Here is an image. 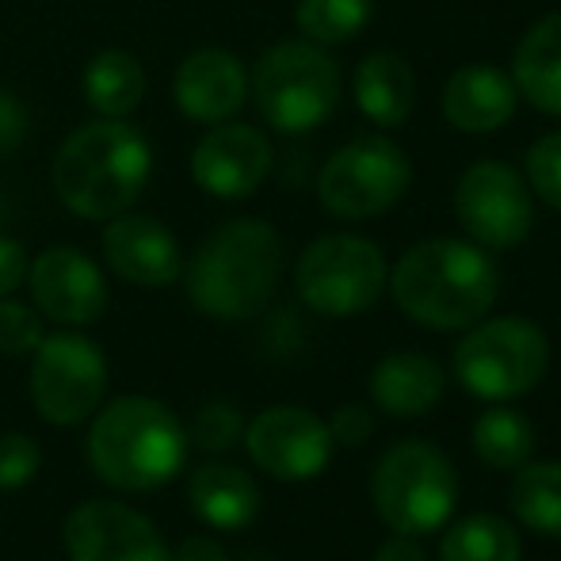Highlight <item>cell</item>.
I'll use <instances>...</instances> for the list:
<instances>
[{"instance_id": "6da1fadb", "label": "cell", "mask_w": 561, "mask_h": 561, "mask_svg": "<svg viewBox=\"0 0 561 561\" xmlns=\"http://www.w3.org/2000/svg\"><path fill=\"white\" fill-rule=\"evenodd\" d=\"M393 302L416 325L455 333L493 310L501 272L489 249L458 237H432L405 252L390 272Z\"/></svg>"}, {"instance_id": "7a4b0ae2", "label": "cell", "mask_w": 561, "mask_h": 561, "mask_svg": "<svg viewBox=\"0 0 561 561\" xmlns=\"http://www.w3.org/2000/svg\"><path fill=\"white\" fill-rule=\"evenodd\" d=\"M153 176V146L126 118H92L61 141L54 192L84 222H107L138 203Z\"/></svg>"}, {"instance_id": "3957f363", "label": "cell", "mask_w": 561, "mask_h": 561, "mask_svg": "<svg viewBox=\"0 0 561 561\" xmlns=\"http://www.w3.org/2000/svg\"><path fill=\"white\" fill-rule=\"evenodd\" d=\"M283 279V237L260 218H233L195 249L184 267L187 298L215 321H249Z\"/></svg>"}, {"instance_id": "277c9868", "label": "cell", "mask_w": 561, "mask_h": 561, "mask_svg": "<svg viewBox=\"0 0 561 561\" xmlns=\"http://www.w3.org/2000/svg\"><path fill=\"white\" fill-rule=\"evenodd\" d=\"M187 462V428L157 398H115L89 428V466L115 489L149 493L180 478Z\"/></svg>"}, {"instance_id": "5b68a950", "label": "cell", "mask_w": 561, "mask_h": 561, "mask_svg": "<svg viewBox=\"0 0 561 561\" xmlns=\"http://www.w3.org/2000/svg\"><path fill=\"white\" fill-rule=\"evenodd\" d=\"M260 118L279 134H310L336 112L340 66L321 43L287 38L260 54L249 77Z\"/></svg>"}, {"instance_id": "8992f818", "label": "cell", "mask_w": 561, "mask_h": 561, "mask_svg": "<svg viewBox=\"0 0 561 561\" xmlns=\"http://www.w3.org/2000/svg\"><path fill=\"white\" fill-rule=\"evenodd\" d=\"M370 504L393 535H436L458 504L450 458L428 439H401L375 462Z\"/></svg>"}, {"instance_id": "52a82bcc", "label": "cell", "mask_w": 561, "mask_h": 561, "mask_svg": "<svg viewBox=\"0 0 561 561\" xmlns=\"http://www.w3.org/2000/svg\"><path fill=\"white\" fill-rule=\"evenodd\" d=\"M455 378L470 398L512 401L531 393L550 367V340L527 318H481L450 355Z\"/></svg>"}, {"instance_id": "ba28073f", "label": "cell", "mask_w": 561, "mask_h": 561, "mask_svg": "<svg viewBox=\"0 0 561 561\" xmlns=\"http://www.w3.org/2000/svg\"><path fill=\"white\" fill-rule=\"evenodd\" d=\"M386 256L375 241L355 233H325L298 256V298L321 318H355L386 290Z\"/></svg>"}, {"instance_id": "9c48e42d", "label": "cell", "mask_w": 561, "mask_h": 561, "mask_svg": "<svg viewBox=\"0 0 561 561\" xmlns=\"http://www.w3.org/2000/svg\"><path fill=\"white\" fill-rule=\"evenodd\" d=\"M409 184H413V164L405 149L386 134H363L325 161L318 176V199L333 218L367 222L401 203Z\"/></svg>"}, {"instance_id": "30bf717a", "label": "cell", "mask_w": 561, "mask_h": 561, "mask_svg": "<svg viewBox=\"0 0 561 561\" xmlns=\"http://www.w3.org/2000/svg\"><path fill=\"white\" fill-rule=\"evenodd\" d=\"M31 405L46 424L73 428L96 416L107 393V359L96 340L81 333L43 336L31 359Z\"/></svg>"}, {"instance_id": "8fae6325", "label": "cell", "mask_w": 561, "mask_h": 561, "mask_svg": "<svg viewBox=\"0 0 561 561\" xmlns=\"http://www.w3.org/2000/svg\"><path fill=\"white\" fill-rule=\"evenodd\" d=\"M455 218L481 249H516L535 222L527 180L504 161H478L455 184Z\"/></svg>"}, {"instance_id": "7c38bea8", "label": "cell", "mask_w": 561, "mask_h": 561, "mask_svg": "<svg viewBox=\"0 0 561 561\" xmlns=\"http://www.w3.org/2000/svg\"><path fill=\"white\" fill-rule=\"evenodd\" d=\"M249 458L275 481H313L333 462V436L318 413L302 405H272L244 428Z\"/></svg>"}, {"instance_id": "4fadbf2b", "label": "cell", "mask_w": 561, "mask_h": 561, "mask_svg": "<svg viewBox=\"0 0 561 561\" xmlns=\"http://www.w3.org/2000/svg\"><path fill=\"white\" fill-rule=\"evenodd\" d=\"M69 561H172L164 535L118 501H84L61 527Z\"/></svg>"}, {"instance_id": "5bb4252c", "label": "cell", "mask_w": 561, "mask_h": 561, "mask_svg": "<svg viewBox=\"0 0 561 561\" xmlns=\"http://www.w3.org/2000/svg\"><path fill=\"white\" fill-rule=\"evenodd\" d=\"M272 141L249 123H215L192 149V180L215 199H249L272 172Z\"/></svg>"}, {"instance_id": "9a60e30c", "label": "cell", "mask_w": 561, "mask_h": 561, "mask_svg": "<svg viewBox=\"0 0 561 561\" xmlns=\"http://www.w3.org/2000/svg\"><path fill=\"white\" fill-rule=\"evenodd\" d=\"M35 310L58 325H92L107 310V279L92 256L73 244L38 252L27 267Z\"/></svg>"}, {"instance_id": "2e32d148", "label": "cell", "mask_w": 561, "mask_h": 561, "mask_svg": "<svg viewBox=\"0 0 561 561\" xmlns=\"http://www.w3.org/2000/svg\"><path fill=\"white\" fill-rule=\"evenodd\" d=\"M104 260L118 279L134 287H169L184 275L180 241L161 218L149 215H115L104 229Z\"/></svg>"}, {"instance_id": "e0dca14e", "label": "cell", "mask_w": 561, "mask_h": 561, "mask_svg": "<svg viewBox=\"0 0 561 561\" xmlns=\"http://www.w3.org/2000/svg\"><path fill=\"white\" fill-rule=\"evenodd\" d=\"M172 100L192 123H226L249 104V69L222 46H203L180 61L172 77Z\"/></svg>"}, {"instance_id": "ac0fdd59", "label": "cell", "mask_w": 561, "mask_h": 561, "mask_svg": "<svg viewBox=\"0 0 561 561\" xmlns=\"http://www.w3.org/2000/svg\"><path fill=\"white\" fill-rule=\"evenodd\" d=\"M519 92L504 69L489 61H473L447 77L444 84V115L462 134H496L516 115Z\"/></svg>"}, {"instance_id": "d6986e66", "label": "cell", "mask_w": 561, "mask_h": 561, "mask_svg": "<svg viewBox=\"0 0 561 561\" xmlns=\"http://www.w3.org/2000/svg\"><path fill=\"white\" fill-rule=\"evenodd\" d=\"M444 367L424 352H390L370 370V401L398 421H413V416L428 413L444 398Z\"/></svg>"}, {"instance_id": "ffe728a7", "label": "cell", "mask_w": 561, "mask_h": 561, "mask_svg": "<svg viewBox=\"0 0 561 561\" xmlns=\"http://www.w3.org/2000/svg\"><path fill=\"white\" fill-rule=\"evenodd\" d=\"M512 84L535 112L561 118V12L542 15L519 38L512 58Z\"/></svg>"}, {"instance_id": "44dd1931", "label": "cell", "mask_w": 561, "mask_h": 561, "mask_svg": "<svg viewBox=\"0 0 561 561\" xmlns=\"http://www.w3.org/2000/svg\"><path fill=\"white\" fill-rule=\"evenodd\" d=\"M355 107L382 130L405 126L416 107V73L398 50H375L355 69Z\"/></svg>"}, {"instance_id": "7402d4cb", "label": "cell", "mask_w": 561, "mask_h": 561, "mask_svg": "<svg viewBox=\"0 0 561 561\" xmlns=\"http://www.w3.org/2000/svg\"><path fill=\"white\" fill-rule=\"evenodd\" d=\"M187 504L215 531H241V527H249L256 519L260 489L241 466L207 462L187 481Z\"/></svg>"}, {"instance_id": "603a6c76", "label": "cell", "mask_w": 561, "mask_h": 561, "mask_svg": "<svg viewBox=\"0 0 561 561\" xmlns=\"http://www.w3.org/2000/svg\"><path fill=\"white\" fill-rule=\"evenodd\" d=\"M84 104L100 118H130L146 96V69L126 50H100L84 66Z\"/></svg>"}, {"instance_id": "cb8c5ba5", "label": "cell", "mask_w": 561, "mask_h": 561, "mask_svg": "<svg viewBox=\"0 0 561 561\" xmlns=\"http://www.w3.org/2000/svg\"><path fill=\"white\" fill-rule=\"evenodd\" d=\"M508 508L527 531L561 539V462H524L512 478Z\"/></svg>"}, {"instance_id": "d4e9b609", "label": "cell", "mask_w": 561, "mask_h": 561, "mask_svg": "<svg viewBox=\"0 0 561 561\" xmlns=\"http://www.w3.org/2000/svg\"><path fill=\"white\" fill-rule=\"evenodd\" d=\"M470 444H473V455L485 466L516 473L519 466L531 462V455H535V428L519 409L493 405L473 421Z\"/></svg>"}, {"instance_id": "484cf974", "label": "cell", "mask_w": 561, "mask_h": 561, "mask_svg": "<svg viewBox=\"0 0 561 561\" xmlns=\"http://www.w3.org/2000/svg\"><path fill=\"white\" fill-rule=\"evenodd\" d=\"M519 531L504 516L493 512H473L458 519L439 539V561H519Z\"/></svg>"}, {"instance_id": "4316f807", "label": "cell", "mask_w": 561, "mask_h": 561, "mask_svg": "<svg viewBox=\"0 0 561 561\" xmlns=\"http://www.w3.org/2000/svg\"><path fill=\"white\" fill-rule=\"evenodd\" d=\"M370 12H375V0H298L295 23L310 43L340 46L367 27Z\"/></svg>"}, {"instance_id": "83f0119b", "label": "cell", "mask_w": 561, "mask_h": 561, "mask_svg": "<svg viewBox=\"0 0 561 561\" xmlns=\"http://www.w3.org/2000/svg\"><path fill=\"white\" fill-rule=\"evenodd\" d=\"M244 436V421L229 401H210L195 413L192 428H187V444H195L199 450H210V455H222Z\"/></svg>"}, {"instance_id": "f1b7e54d", "label": "cell", "mask_w": 561, "mask_h": 561, "mask_svg": "<svg viewBox=\"0 0 561 561\" xmlns=\"http://www.w3.org/2000/svg\"><path fill=\"white\" fill-rule=\"evenodd\" d=\"M527 187L539 195L550 210L561 215V130L542 134L531 149H527Z\"/></svg>"}, {"instance_id": "f546056e", "label": "cell", "mask_w": 561, "mask_h": 561, "mask_svg": "<svg viewBox=\"0 0 561 561\" xmlns=\"http://www.w3.org/2000/svg\"><path fill=\"white\" fill-rule=\"evenodd\" d=\"M43 313L15 298H0V352L31 355L43 344Z\"/></svg>"}, {"instance_id": "4dcf8cb0", "label": "cell", "mask_w": 561, "mask_h": 561, "mask_svg": "<svg viewBox=\"0 0 561 561\" xmlns=\"http://www.w3.org/2000/svg\"><path fill=\"white\" fill-rule=\"evenodd\" d=\"M43 450L23 432H0V493H12L35 481Z\"/></svg>"}, {"instance_id": "1f68e13d", "label": "cell", "mask_w": 561, "mask_h": 561, "mask_svg": "<svg viewBox=\"0 0 561 561\" xmlns=\"http://www.w3.org/2000/svg\"><path fill=\"white\" fill-rule=\"evenodd\" d=\"M375 432V416L363 405H340L329 421V436H333L336 447H363Z\"/></svg>"}, {"instance_id": "d6a6232c", "label": "cell", "mask_w": 561, "mask_h": 561, "mask_svg": "<svg viewBox=\"0 0 561 561\" xmlns=\"http://www.w3.org/2000/svg\"><path fill=\"white\" fill-rule=\"evenodd\" d=\"M23 138H27V107L20 104L15 92L0 89V161L12 157L23 146Z\"/></svg>"}, {"instance_id": "836d02e7", "label": "cell", "mask_w": 561, "mask_h": 561, "mask_svg": "<svg viewBox=\"0 0 561 561\" xmlns=\"http://www.w3.org/2000/svg\"><path fill=\"white\" fill-rule=\"evenodd\" d=\"M31 256L15 237H0V298L15 295L20 283H27Z\"/></svg>"}, {"instance_id": "e575fe53", "label": "cell", "mask_w": 561, "mask_h": 561, "mask_svg": "<svg viewBox=\"0 0 561 561\" xmlns=\"http://www.w3.org/2000/svg\"><path fill=\"white\" fill-rule=\"evenodd\" d=\"M172 561H229L222 550V542L207 539V535H187L176 550H172Z\"/></svg>"}, {"instance_id": "d590c367", "label": "cell", "mask_w": 561, "mask_h": 561, "mask_svg": "<svg viewBox=\"0 0 561 561\" xmlns=\"http://www.w3.org/2000/svg\"><path fill=\"white\" fill-rule=\"evenodd\" d=\"M375 561H428V554L413 535H393L375 550Z\"/></svg>"}, {"instance_id": "8d00e7d4", "label": "cell", "mask_w": 561, "mask_h": 561, "mask_svg": "<svg viewBox=\"0 0 561 561\" xmlns=\"http://www.w3.org/2000/svg\"><path fill=\"white\" fill-rule=\"evenodd\" d=\"M249 561H264V558H249Z\"/></svg>"}]
</instances>
